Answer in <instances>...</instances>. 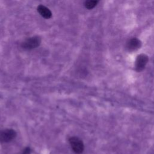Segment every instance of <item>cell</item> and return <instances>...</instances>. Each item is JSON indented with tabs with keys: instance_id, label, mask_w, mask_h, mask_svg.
Listing matches in <instances>:
<instances>
[{
	"instance_id": "obj_8",
	"label": "cell",
	"mask_w": 154,
	"mask_h": 154,
	"mask_svg": "<svg viewBox=\"0 0 154 154\" xmlns=\"http://www.w3.org/2000/svg\"><path fill=\"white\" fill-rule=\"evenodd\" d=\"M30 152H31L30 148L29 147H26L24 149V150L23 151L22 154H30Z\"/></svg>"
},
{
	"instance_id": "obj_3",
	"label": "cell",
	"mask_w": 154,
	"mask_h": 154,
	"mask_svg": "<svg viewBox=\"0 0 154 154\" xmlns=\"http://www.w3.org/2000/svg\"><path fill=\"white\" fill-rule=\"evenodd\" d=\"M16 136V132L12 129H7L0 131V141L7 143L13 140Z\"/></svg>"
},
{
	"instance_id": "obj_4",
	"label": "cell",
	"mask_w": 154,
	"mask_h": 154,
	"mask_svg": "<svg viewBox=\"0 0 154 154\" xmlns=\"http://www.w3.org/2000/svg\"><path fill=\"white\" fill-rule=\"evenodd\" d=\"M141 45V41L137 38H132L128 40L126 44V48L130 51H135L140 48Z\"/></svg>"
},
{
	"instance_id": "obj_5",
	"label": "cell",
	"mask_w": 154,
	"mask_h": 154,
	"mask_svg": "<svg viewBox=\"0 0 154 154\" xmlns=\"http://www.w3.org/2000/svg\"><path fill=\"white\" fill-rule=\"evenodd\" d=\"M38 13L41 15L44 19H49L52 17V13L51 11L46 6L43 5H39L37 8Z\"/></svg>"
},
{
	"instance_id": "obj_2",
	"label": "cell",
	"mask_w": 154,
	"mask_h": 154,
	"mask_svg": "<svg viewBox=\"0 0 154 154\" xmlns=\"http://www.w3.org/2000/svg\"><path fill=\"white\" fill-rule=\"evenodd\" d=\"M69 143L73 151L76 154L82 153L84 146L82 141L76 137H72L69 138Z\"/></svg>"
},
{
	"instance_id": "obj_6",
	"label": "cell",
	"mask_w": 154,
	"mask_h": 154,
	"mask_svg": "<svg viewBox=\"0 0 154 154\" xmlns=\"http://www.w3.org/2000/svg\"><path fill=\"white\" fill-rule=\"evenodd\" d=\"M148 61L147 57L144 54L140 55L136 60V67L137 69H142L146 64Z\"/></svg>"
},
{
	"instance_id": "obj_1",
	"label": "cell",
	"mask_w": 154,
	"mask_h": 154,
	"mask_svg": "<svg viewBox=\"0 0 154 154\" xmlns=\"http://www.w3.org/2000/svg\"><path fill=\"white\" fill-rule=\"evenodd\" d=\"M41 38L38 35H34L32 37L26 38L21 45L22 48L27 50H31L37 48L41 43Z\"/></svg>"
},
{
	"instance_id": "obj_7",
	"label": "cell",
	"mask_w": 154,
	"mask_h": 154,
	"mask_svg": "<svg viewBox=\"0 0 154 154\" xmlns=\"http://www.w3.org/2000/svg\"><path fill=\"white\" fill-rule=\"evenodd\" d=\"M100 0H85L84 5L88 10H91L94 8L99 3Z\"/></svg>"
}]
</instances>
